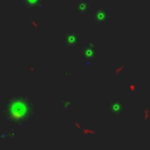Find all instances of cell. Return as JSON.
Returning <instances> with one entry per match:
<instances>
[{"label": "cell", "instance_id": "52a82bcc", "mask_svg": "<svg viewBox=\"0 0 150 150\" xmlns=\"http://www.w3.org/2000/svg\"><path fill=\"white\" fill-rule=\"evenodd\" d=\"M45 0H21V7L23 9L41 8Z\"/></svg>", "mask_w": 150, "mask_h": 150}, {"label": "cell", "instance_id": "8992f818", "mask_svg": "<svg viewBox=\"0 0 150 150\" xmlns=\"http://www.w3.org/2000/svg\"><path fill=\"white\" fill-rule=\"evenodd\" d=\"M90 4H91L90 0H80L74 6V13L77 15H82V14L87 13L89 7H90Z\"/></svg>", "mask_w": 150, "mask_h": 150}, {"label": "cell", "instance_id": "6da1fadb", "mask_svg": "<svg viewBox=\"0 0 150 150\" xmlns=\"http://www.w3.org/2000/svg\"><path fill=\"white\" fill-rule=\"evenodd\" d=\"M38 102L26 94L11 96L4 104L2 116L15 127H25L36 115Z\"/></svg>", "mask_w": 150, "mask_h": 150}, {"label": "cell", "instance_id": "7a4b0ae2", "mask_svg": "<svg viewBox=\"0 0 150 150\" xmlns=\"http://www.w3.org/2000/svg\"><path fill=\"white\" fill-rule=\"evenodd\" d=\"M81 55L86 60V64L87 66H89L90 63L95 62V59H96V55H97L96 43L93 42V41H88L86 45H83V47L81 49Z\"/></svg>", "mask_w": 150, "mask_h": 150}, {"label": "cell", "instance_id": "277c9868", "mask_svg": "<svg viewBox=\"0 0 150 150\" xmlns=\"http://www.w3.org/2000/svg\"><path fill=\"white\" fill-rule=\"evenodd\" d=\"M63 42H64V46L67 47H75L80 42V34L73 30L67 32L63 35Z\"/></svg>", "mask_w": 150, "mask_h": 150}, {"label": "cell", "instance_id": "3957f363", "mask_svg": "<svg viewBox=\"0 0 150 150\" xmlns=\"http://www.w3.org/2000/svg\"><path fill=\"white\" fill-rule=\"evenodd\" d=\"M93 19H94V21H95L97 25L102 26V25H107V22H108L109 19H110V15H109V13H108L105 9L98 8V9L95 11V13H94V15H93Z\"/></svg>", "mask_w": 150, "mask_h": 150}, {"label": "cell", "instance_id": "5b68a950", "mask_svg": "<svg viewBox=\"0 0 150 150\" xmlns=\"http://www.w3.org/2000/svg\"><path fill=\"white\" fill-rule=\"evenodd\" d=\"M108 109H109V111H110L114 116L118 117V116H121V115L123 114V102L120 101V100L110 101V102L108 103Z\"/></svg>", "mask_w": 150, "mask_h": 150}, {"label": "cell", "instance_id": "ba28073f", "mask_svg": "<svg viewBox=\"0 0 150 150\" xmlns=\"http://www.w3.org/2000/svg\"><path fill=\"white\" fill-rule=\"evenodd\" d=\"M125 67V64H118V66H116L114 69H112V74L115 75V76H120L122 73H123V68Z\"/></svg>", "mask_w": 150, "mask_h": 150}, {"label": "cell", "instance_id": "9c48e42d", "mask_svg": "<svg viewBox=\"0 0 150 150\" xmlns=\"http://www.w3.org/2000/svg\"><path fill=\"white\" fill-rule=\"evenodd\" d=\"M73 101H68V100H66V101H62V104L64 105V107H67V109H69L71 105H73Z\"/></svg>", "mask_w": 150, "mask_h": 150}]
</instances>
